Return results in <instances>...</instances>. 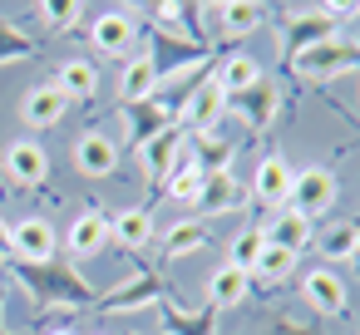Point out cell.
Segmentation results:
<instances>
[{
	"label": "cell",
	"instance_id": "6da1fadb",
	"mask_svg": "<svg viewBox=\"0 0 360 335\" xmlns=\"http://www.w3.org/2000/svg\"><path fill=\"white\" fill-rule=\"evenodd\" d=\"M335 197H340L335 173H326V168H301V173L291 178V197H286V202H291L301 217H316V212H330Z\"/></svg>",
	"mask_w": 360,
	"mask_h": 335
},
{
	"label": "cell",
	"instance_id": "7a4b0ae2",
	"mask_svg": "<svg viewBox=\"0 0 360 335\" xmlns=\"http://www.w3.org/2000/svg\"><path fill=\"white\" fill-rule=\"evenodd\" d=\"M296 65H301L306 74L326 79V74L355 70V65H360V45H345V40H316V45H306V50L296 55Z\"/></svg>",
	"mask_w": 360,
	"mask_h": 335
},
{
	"label": "cell",
	"instance_id": "3957f363",
	"mask_svg": "<svg viewBox=\"0 0 360 335\" xmlns=\"http://www.w3.org/2000/svg\"><path fill=\"white\" fill-rule=\"evenodd\" d=\"M11 251H15L25 266H45V261H55V227L40 222V217L15 222V227H11Z\"/></svg>",
	"mask_w": 360,
	"mask_h": 335
},
{
	"label": "cell",
	"instance_id": "277c9868",
	"mask_svg": "<svg viewBox=\"0 0 360 335\" xmlns=\"http://www.w3.org/2000/svg\"><path fill=\"white\" fill-rule=\"evenodd\" d=\"M89 35H94V50H104V55H129L139 25H134V15H124V11H104Z\"/></svg>",
	"mask_w": 360,
	"mask_h": 335
},
{
	"label": "cell",
	"instance_id": "5b68a950",
	"mask_svg": "<svg viewBox=\"0 0 360 335\" xmlns=\"http://www.w3.org/2000/svg\"><path fill=\"white\" fill-rule=\"evenodd\" d=\"M65 109H70V99H65L55 84H35V89L25 94V104H20V119H25L30 129H50V124L65 119Z\"/></svg>",
	"mask_w": 360,
	"mask_h": 335
},
{
	"label": "cell",
	"instance_id": "8992f818",
	"mask_svg": "<svg viewBox=\"0 0 360 335\" xmlns=\"http://www.w3.org/2000/svg\"><path fill=\"white\" fill-rule=\"evenodd\" d=\"M301 291H306V301H311L316 310H326V315H340V310H345V286H340V276H335L330 266L306 271Z\"/></svg>",
	"mask_w": 360,
	"mask_h": 335
},
{
	"label": "cell",
	"instance_id": "52a82bcc",
	"mask_svg": "<svg viewBox=\"0 0 360 335\" xmlns=\"http://www.w3.org/2000/svg\"><path fill=\"white\" fill-rule=\"evenodd\" d=\"M104 247H109V217H104L99 207L79 212V217H75V227H70V251L94 256V251H104Z\"/></svg>",
	"mask_w": 360,
	"mask_h": 335
},
{
	"label": "cell",
	"instance_id": "ba28073f",
	"mask_svg": "<svg viewBox=\"0 0 360 335\" xmlns=\"http://www.w3.org/2000/svg\"><path fill=\"white\" fill-rule=\"evenodd\" d=\"M75 163H79V173H89V178H109L114 163H119V153H114V143H109L104 133H84V138L75 143Z\"/></svg>",
	"mask_w": 360,
	"mask_h": 335
},
{
	"label": "cell",
	"instance_id": "9c48e42d",
	"mask_svg": "<svg viewBox=\"0 0 360 335\" xmlns=\"http://www.w3.org/2000/svg\"><path fill=\"white\" fill-rule=\"evenodd\" d=\"M6 168H11L15 183H40L50 173V158H45L40 143H11L6 148Z\"/></svg>",
	"mask_w": 360,
	"mask_h": 335
},
{
	"label": "cell",
	"instance_id": "30bf717a",
	"mask_svg": "<svg viewBox=\"0 0 360 335\" xmlns=\"http://www.w3.org/2000/svg\"><path fill=\"white\" fill-rule=\"evenodd\" d=\"M252 192L262 197V202H286L291 197V168L281 163V158H266V163H257V178H252Z\"/></svg>",
	"mask_w": 360,
	"mask_h": 335
},
{
	"label": "cell",
	"instance_id": "8fae6325",
	"mask_svg": "<svg viewBox=\"0 0 360 335\" xmlns=\"http://www.w3.org/2000/svg\"><path fill=\"white\" fill-rule=\"evenodd\" d=\"M109 237H114L119 247H148V237H153V212H148V207L119 212V217L109 222Z\"/></svg>",
	"mask_w": 360,
	"mask_h": 335
},
{
	"label": "cell",
	"instance_id": "7c38bea8",
	"mask_svg": "<svg viewBox=\"0 0 360 335\" xmlns=\"http://www.w3.org/2000/svg\"><path fill=\"white\" fill-rule=\"evenodd\" d=\"M266 242H271V247H286V251L311 247V217H301L296 207H286V212L266 227Z\"/></svg>",
	"mask_w": 360,
	"mask_h": 335
},
{
	"label": "cell",
	"instance_id": "4fadbf2b",
	"mask_svg": "<svg viewBox=\"0 0 360 335\" xmlns=\"http://www.w3.org/2000/svg\"><path fill=\"white\" fill-rule=\"evenodd\" d=\"M257 84H262V65H257L252 55H232V60L222 65V74H217V89L232 94V99L247 94V89H257Z\"/></svg>",
	"mask_w": 360,
	"mask_h": 335
},
{
	"label": "cell",
	"instance_id": "5bb4252c",
	"mask_svg": "<svg viewBox=\"0 0 360 335\" xmlns=\"http://www.w3.org/2000/svg\"><path fill=\"white\" fill-rule=\"evenodd\" d=\"M55 89H60L65 99H89V94L99 89V74H94V65H89V60H65V65H60Z\"/></svg>",
	"mask_w": 360,
	"mask_h": 335
},
{
	"label": "cell",
	"instance_id": "9a60e30c",
	"mask_svg": "<svg viewBox=\"0 0 360 335\" xmlns=\"http://www.w3.org/2000/svg\"><path fill=\"white\" fill-rule=\"evenodd\" d=\"M247 286H252L247 271H237V266H217V271L207 276V301H212V306H237V301L247 296Z\"/></svg>",
	"mask_w": 360,
	"mask_h": 335
},
{
	"label": "cell",
	"instance_id": "2e32d148",
	"mask_svg": "<svg viewBox=\"0 0 360 335\" xmlns=\"http://www.w3.org/2000/svg\"><path fill=\"white\" fill-rule=\"evenodd\" d=\"M262 247H266V232H262V227H242V232L232 237V247H227V266H237V271H247V276H252V266H257Z\"/></svg>",
	"mask_w": 360,
	"mask_h": 335
},
{
	"label": "cell",
	"instance_id": "e0dca14e",
	"mask_svg": "<svg viewBox=\"0 0 360 335\" xmlns=\"http://www.w3.org/2000/svg\"><path fill=\"white\" fill-rule=\"evenodd\" d=\"M153 84H158V65L148 60V55H139V60H129L124 65V99H148L153 94Z\"/></svg>",
	"mask_w": 360,
	"mask_h": 335
},
{
	"label": "cell",
	"instance_id": "ac0fdd59",
	"mask_svg": "<svg viewBox=\"0 0 360 335\" xmlns=\"http://www.w3.org/2000/svg\"><path fill=\"white\" fill-rule=\"evenodd\" d=\"M266 286H276V281H286L291 271H296V251H286V247H262V256H257V266H252Z\"/></svg>",
	"mask_w": 360,
	"mask_h": 335
},
{
	"label": "cell",
	"instance_id": "d6986e66",
	"mask_svg": "<svg viewBox=\"0 0 360 335\" xmlns=\"http://www.w3.org/2000/svg\"><path fill=\"white\" fill-rule=\"evenodd\" d=\"M291 25L301 30V40H296L291 50H306L311 35H330V30H335V15H326V11H291V15H286V30H291Z\"/></svg>",
	"mask_w": 360,
	"mask_h": 335
},
{
	"label": "cell",
	"instance_id": "ffe728a7",
	"mask_svg": "<svg viewBox=\"0 0 360 335\" xmlns=\"http://www.w3.org/2000/svg\"><path fill=\"white\" fill-rule=\"evenodd\" d=\"M262 25V6H252V0H232V6H222V30L227 35H252Z\"/></svg>",
	"mask_w": 360,
	"mask_h": 335
},
{
	"label": "cell",
	"instance_id": "44dd1931",
	"mask_svg": "<svg viewBox=\"0 0 360 335\" xmlns=\"http://www.w3.org/2000/svg\"><path fill=\"white\" fill-rule=\"evenodd\" d=\"M163 242H168V256H193L198 247H207V227L202 222H178Z\"/></svg>",
	"mask_w": 360,
	"mask_h": 335
},
{
	"label": "cell",
	"instance_id": "7402d4cb",
	"mask_svg": "<svg viewBox=\"0 0 360 335\" xmlns=\"http://www.w3.org/2000/svg\"><path fill=\"white\" fill-rule=\"evenodd\" d=\"M321 251H326L330 261H345V256H355V251H360V227H350V222L330 227V232L321 237Z\"/></svg>",
	"mask_w": 360,
	"mask_h": 335
},
{
	"label": "cell",
	"instance_id": "603a6c76",
	"mask_svg": "<svg viewBox=\"0 0 360 335\" xmlns=\"http://www.w3.org/2000/svg\"><path fill=\"white\" fill-rule=\"evenodd\" d=\"M222 99H227V94L217 89V79L202 84V89L193 94V104H188V119H193V124H212V119L222 114Z\"/></svg>",
	"mask_w": 360,
	"mask_h": 335
},
{
	"label": "cell",
	"instance_id": "cb8c5ba5",
	"mask_svg": "<svg viewBox=\"0 0 360 335\" xmlns=\"http://www.w3.org/2000/svg\"><path fill=\"white\" fill-rule=\"evenodd\" d=\"M202 178H207V173H202L198 163H178V168H173V178H168V192H173V197H183V202H198Z\"/></svg>",
	"mask_w": 360,
	"mask_h": 335
},
{
	"label": "cell",
	"instance_id": "d4e9b609",
	"mask_svg": "<svg viewBox=\"0 0 360 335\" xmlns=\"http://www.w3.org/2000/svg\"><path fill=\"white\" fill-rule=\"evenodd\" d=\"M237 104L252 114V124H266V119L276 114V89H271V84H257V89L237 94Z\"/></svg>",
	"mask_w": 360,
	"mask_h": 335
},
{
	"label": "cell",
	"instance_id": "484cf974",
	"mask_svg": "<svg viewBox=\"0 0 360 335\" xmlns=\"http://www.w3.org/2000/svg\"><path fill=\"white\" fill-rule=\"evenodd\" d=\"M173 153H178V129H163V133L148 143V173H163V168L173 163Z\"/></svg>",
	"mask_w": 360,
	"mask_h": 335
},
{
	"label": "cell",
	"instance_id": "4316f807",
	"mask_svg": "<svg viewBox=\"0 0 360 335\" xmlns=\"http://www.w3.org/2000/svg\"><path fill=\"white\" fill-rule=\"evenodd\" d=\"M40 11H45V25L70 30V25L79 20V11H84V6H79V0H60V6H40Z\"/></svg>",
	"mask_w": 360,
	"mask_h": 335
},
{
	"label": "cell",
	"instance_id": "83f0119b",
	"mask_svg": "<svg viewBox=\"0 0 360 335\" xmlns=\"http://www.w3.org/2000/svg\"><path fill=\"white\" fill-rule=\"evenodd\" d=\"M25 55H30V40L15 35L11 25H0V65H6V60H25Z\"/></svg>",
	"mask_w": 360,
	"mask_h": 335
},
{
	"label": "cell",
	"instance_id": "f1b7e54d",
	"mask_svg": "<svg viewBox=\"0 0 360 335\" xmlns=\"http://www.w3.org/2000/svg\"><path fill=\"white\" fill-rule=\"evenodd\" d=\"M6 251H11V227L0 222V256H6Z\"/></svg>",
	"mask_w": 360,
	"mask_h": 335
},
{
	"label": "cell",
	"instance_id": "f546056e",
	"mask_svg": "<svg viewBox=\"0 0 360 335\" xmlns=\"http://www.w3.org/2000/svg\"><path fill=\"white\" fill-rule=\"evenodd\" d=\"M350 261H355V271H360V251H355V256H350Z\"/></svg>",
	"mask_w": 360,
	"mask_h": 335
},
{
	"label": "cell",
	"instance_id": "4dcf8cb0",
	"mask_svg": "<svg viewBox=\"0 0 360 335\" xmlns=\"http://www.w3.org/2000/svg\"><path fill=\"white\" fill-rule=\"evenodd\" d=\"M50 335H75V330H50Z\"/></svg>",
	"mask_w": 360,
	"mask_h": 335
}]
</instances>
